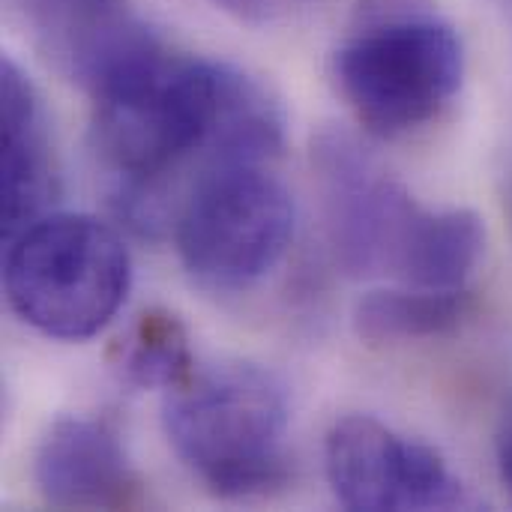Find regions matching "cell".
I'll use <instances>...</instances> for the list:
<instances>
[{
    "label": "cell",
    "mask_w": 512,
    "mask_h": 512,
    "mask_svg": "<svg viewBox=\"0 0 512 512\" xmlns=\"http://www.w3.org/2000/svg\"><path fill=\"white\" fill-rule=\"evenodd\" d=\"M111 366L135 390H174L195 372L183 321L168 309L141 312L111 351Z\"/></svg>",
    "instance_id": "cell-13"
},
{
    "label": "cell",
    "mask_w": 512,
    "mask_h": 512,
    "mask_svg": "<svg viewBox=\"0 0 512 512\" xmlns=\"http://www.w3.org/2000/svg\"><path fill=\"white\" fill-rule=\"evenodd\" d=\"M474 312V291H429L393 285L366 294L354 309V330L372 345L447 336Z\"/></svg>",
    "instance_id": "cell-12"
},
{
    "label": "cell",
    "mask_w": 512,
    "mask_h": 512,
    "mask_svg": "<svg viewBox=\"0 0 512 512\" xmlns=\"http://www.w3.org/2000/svg\"><path fill=\"white\" fill-rule=\"evenodd\" d=\"M0 120V210L3 237L12 240L48 216L57 198V165L42 96L12 57L0 60Z\"/></svg>",
    "instance_id": "cell-10"
},
{
    "label": "cell",
    "mask_w": 512,
    "mask_h": 512,
    "mask_svg": "<svg viewBox=\"0 0 512 512\" xmlns=\"http://www.w3.org/2000/svg\"><path fill=\"white\" fill-rule=\"evenodd\" d=\"M324 468L336 501L348 510L465 507L462 480L435 447L405 438L369 414L333 423L324 444Z\"/></svg>",
    "instance_id": "cell-7"
},
{
    "label": "cell",
    "mask_w": 512,
    "mask_h": 512,
    "mask_svg": "<svg viewBox=\"0 0 512 512\" xmlns=\"http://www.w3.org/2000/svg\"><path fill=\"white\" fill-rule=\"evenodd\" d=\"M231 72V63L174 51L162 39L90 96L93 141L120 177L117 201L129 222L162 225L168 177L192 159L198 177L207 171Z\"/></svg>",
    "instance_id": "cell-1"
},
{
    "label": "cell",
    "mask_w": 512,
    "mask_h": 512,
    "mask_svg": "<svg viewBox=\"0 0 512 512\" xmlns=\"http://www.w3.org/2000/svg\"><path fill=\"white\" fill-rule=\"evenodd\" d=\"M483 252L486 225L474 210L423 207L399 255L393 282L429 291H462L483 261Z\"/></svg>",
    "instance_id": "cell-11"
},
{
    "label": "cell",
    "mask_w": 512,
    "mask_h": 512,
    "mask_svg": "<svg viewBox=\"0 0 512 512\" xmlns=\"http://www.w3.org/2000/svg\"><path fill=\"white\" fill-rule=\"evenodd\" d=\"M288 420L285 381L246 360L195 369L168 390L162 414L177 459L222 501L267 498L288 486Z\"/></svg>",
    "instance_id": "cell-2"
},
{
    "label": "cell",
    "mask_w": 512,
    "mask_h": 512,
    "mask_svg": "<svg viewBox=\"0 0 512 512\" xmlns=\"http://www.w3.org/2000/svg\"><path fill=\"white\" fill-rule=\"evenodd\" d=\"M216 9L234 15L237 21H246V24H264L270 21L273 9H276V0H210Z\"/></svg>",
    "instance_id": "cell-15"
},
{
    "label": "cell",
    "mask_w": 512,
    "mask_h": 512,
    "mask_svg": "<svg viewBox=\"0 0 512 512\" xmlns=\"http://www.w3.org/2000/svg\"><path fill=\"white\" fill-rule=\"evenodd\" d=\"M33 480L57 510H132L144 501V483L108 417L57 420L36 450Z\"/></svg>",
    "instance_id": "cell-9"
},
{
    "label": "cell",
    "mask_w": 512,
    "mask_h": 512,
    "mask_svg": "<svg viewBox=\"0 0 512 512\" xmlns=\"http://www.w3.org/2000/svg\"><path fill=\"white\" fill-rule=\"evenodd\" d=\"M495 465L504 492L512 498V396L504 402L495 426Z\"/></svg>",
    "instance_id": "cell-14"
},
{
    "label": "cell",
    "mask_w": 512,
    "mask_h": 512,
    "mask_svg": "<svg viewBox=\"0 0 512 512\" xmlns=\"http://www.w3.org/2000/svg\"><path fill=\"white\" fill-rule=\"evenodd\" d=\"M12 6L42 57L87 96L162 42L132 0H12Z\"/></svg>",
    "instance_id": "cell-8"
},
{
    "label": "cell",
    "mask_w": 512,
    "mask_h": 512,
    "mask_svg": "<svg viewBox=\"0 0 512 512\" xmlns=\"http://www.w3.org/2000/svg\"><path fill=\"white\" fill-rule=\"evenodd\" d=\"M6 243L9 306L42 336L81 342L120 312L132 261L120 234L102 219L48 213Z\"/></svg>",
    "instance_id": "cell-4"
},
{
    "label": "cell",
    "mask_w": 512,
    "mask_h": 512,
    "mask_svg": "<svg viewBox=\"0 0 512 512\" xmlns=\"http://www.w3.org/2000/svg\"><path fill=\"white\" fill-rule=\"evenodd\" d=\"M294 228V198L264 165L204 171L174 216L183 267L213 291L258 285L285 258Z\"/></svg>",
    "instance_id": "cell-5"
},
{
    "label": "cell",
    "mask_w": 512,
    "mask_h": 512,
    "mask_svg": "<svg viewBox=\"0 0 512 512\" xmlns=\"http://www.w3.org/2000/svg\"><path fill=\"white\" fill-rule=\"evenodd\" d=\"M336 261L351 276H393L423 210L348 132L324 129L312 147Z\"/></svg>",
    "instance_id": "cell-6"
},
{
    "label": "cell",
    "mask_w": 512,
    "mask_h": 512,
    "mask_svg": "<svg viewBox=\"0 0 512 512\" xmlns=\"http://www.w3.org/2000/svg\"><path fill=\"white\" fill-rule=\"evenodd\" d=\"M462 78V36L429 0H360L333 54L339 96L378 138L432 123L456 99Z\"/></svg>",
    "instance_id": "cell-3"
}]
</instances>
